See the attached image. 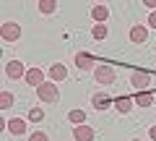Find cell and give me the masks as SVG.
Listing matches in <instances>:
<instances>
[{"label": "cell", "instance_id": "d4e9b609", "mask_svg": "<svg viewBox=\"0 0 156 141\" xmlns=\"http://www.w3.org/2000/svg\"><path fill=\"white\" fill-rule=\"evenodd\" d=\"M130 141H140V139H130Z\"/></svg>", "mask_w": 156, "mask_h": 141}, {"label": "cell", "instance_id": "277c9868", "mask_svg": "<svg viewBox=\"0 0 156 141\" xmlns=\"http://www.w3.org/2000/svg\"><path fill=\"white\" fill-rule=\"evenodd\" d=\"M26 71L29 68L23 65L21 60H8L5 63V76L8 79H26Z\"/></svg>", "mask_w": 156, "mask_h": 141}, {"label": "cell", "instance_id": "9c48e42d", "mask_svg": "<svg viewBox=\"0 0 156 141\" xmlns=\"http://www.w3.org/2000/svg\"><path fill=\"white\" fill-rule=\"evenodd\" d=\"M94 133H96V131H94V128H89L86 123L73 128V139H76V141H91V139H94Z\"/></svg>", "mask_w": 156, "mask_h": 141}, {"label": "cell", "instance_id": "6da1fadb", "mask_svg": "<svg viewBox=\"0 0 156 141\" xmlns=\"http://www.w3.org/2000/svg\"><path fill=\"white\" fill-rule=\"evenodd\" d=\"M94 79H96V84H101V86H112L115 84V68L101 63V65L94 68Z\"/></svg>", "mask_w": 156, "mask_h": 141}, {"label": "cell", "instance_id": "44dd1931", "mask_svg": "<svg viewBox=\"0 0 156 141\" xmlns=\"http://www.w3.org/2000/svg\"><path fill=\"white\" fill-rule=\"evenodd\" d=\"M29 141H50V136H47L44 131H34V133L29 136Z\"/></svg>", "mask_w": 156, "mask_h": 141}, {"label": "cell", "instance_id": "e0dca14e", "mask_svg": "<svg viewBox=\"0 0 156 141\" xmlns=\"http://www.w3.org/2000/svg\"><path fill=\"white\" fill-rule=\"evenodd\" d=\"M107 34H109L107 24H94V29H91V37L94 39H107Z\"/></svg>", "mask_w": 156, "mask_h": 141}, {"label": "cell", "instance_id": "7c38bea8", "mask_svg": "<svg viewBox=\"0 0 156 141\" xmlns=\"http://www.w3.org/2000/svg\"><path fill=\"white\" fill-rule=\"evenodd\" d=\"M50 79L55 81V84H57V81H65V79H68V68L62 65V63H55V65H50Z\"/></svg>", "mask_w": 156, "mask_h": 141}, {"label": "cell", "instance_id": "3957f363", "mask_svg": "<svg viewBox=\"0 0 156 141\" xmlns=\"http://www.w3.org/2000/svg\"><path fill=\"white\" fill-rule=\"evenodd\" d=\"M0 37H3L5 42H18V39H21V24L5 21L3 26H0Z\"/></svg>", "mask_w": 156, "mask_h": 141}, {"label": "cell", "instance_id": "603a6c76", "mask_svg": "<svg viewBox=\"0 0 156 141\" xmlns=\"http://www.w3.org/2000/svg\"><path fill=\"white\" fill-rule=\"evenodd\" d=\"M146 8H148V11L154 13V11H156V0H146Z\"/></svg>", "mask_w": 156, "mask_h": 141}, {"label": "cell", "instance_id": "5bb4252c", "mask_svg": "<svg viewBox=\"0 0 156 141\" xmlns=\"http://www.w3.org/2000/svg\"><path fill=\"white\" fill-rule=\"evenodd\" d=\"M133 102H135V99H130V97H117V99H115V107L125 115V113H130V110H133Z\"/></svg>", "mask_w": 156, "mask_h": 141}, {"label": "cell", "instance_id": "9a60e30c", "mask_svg": "<svg viewBox=\"0 0 156 141\" xmlns=\"http://www.w3.org/2000/svg\"><path fill=\"white\" fill-rule=\"evenodd\" d=\"M68 120H70L73 125H83V123H86V113L76 107V110H70V113H68Z\"/></svg>", "mask_w": 156, "mask_h": 141}, {"label": "cell", "instance_id": "8fae6325", "mask_svg": "<svg viewBox=\"0 0 156 141\" xmlns=\"http://www.w3.org/2000/svg\"><path fill=\"white\" fill-rule=\"evenodd\" d=\"M91 105H94L96 110H107V107L112 105V97L107 94V91H99V94H94V97H91Z\"/></svg>", "mask_w": 156, "mask_h": 141}, {"label": "cell", "instance_id": "8992f818", "mask_svg": "<svg viewBox=\"0 0 156 141\" xmlns=\"http://www.w3.org/2000/svg\"><path fill=\"white\" fill-rule=\"evenodd\" d=\"M146 39H148V26L146 24H135L130 29V42L133 45H146Z\"/></svg>", "mask_w": 156, "mask_h": 141}, {"label": "cell", "instance_id": "30bf717a", "mask_svg": "<svg viewBox=\"0 0 156 141\" xmlns=\"http://www.w3.org/2000/svg\"><path fill=\"white\" fill-rule=\"evenodd\" d=\"M5 128H8V133H13V136H23L26 133V120L23 118H11Z\"/></svg>", "mask_w": 156, "mask_h": 141}, {"label": "cell", "instance_id": "5b68a950", "mask_svg": "<svg viewBox=\"0 0 156 141\" xmlns=\"http://www.w3.org/2000/svg\"><path fill=\"white\" fill-rule=\"evenodd\" d=\"M130 84H133L138 91H143L146 86L151 84V71H133V76H130Z\"/></svg>", "mask_w": 156, "mask_h": 141}, {"label": "cell", "instance_id": "ac0fdd59", "mask_svg": "<svg viewBox=\"0 0 156 141\" xmlns=\"http://www.w3.org/2000/svg\"><path fill=\"white\" fill-rule=\"evenodd\" d=\"M39 11L50 16V13H55V11H57V3H55V0H42V3H39Z\"/></svg>", "mask_w": 156, "mask_h": 141}, {"label": "cell", "instance_id": "52a82bcc", "mask_svg": "<svg viewBox=\"0 0 156 141\" xmlns=\"http://www.w3.org/2000/svg\"><path fill=\"white\" fill-rule=\"evenodd\" d=\"M23 81H26L29 86H37V89H39V86L44 84V73H42V68H29Z\"/></svg>", "mask_w": 156, "mask_h": 141}, {"label": "cell", "instance_id": "4fadbf2b", "mask_svg": "<svg viewBox=\"0 0 156 141\" xmlns=\"http://www.w3.org/2000/svg\"><path fill=\"white\" fill-rule=\"evenodd\" d=\"M91 18H94L96 24H107V18H109V8H107V6H94V8H91Z\"/></svg>", "mask_w": 156, "mask_h": 141}, {"label": "cell", "instance_id": "2e32d148", "mask_svg": "<svg viewBox=\"0 0 156 141\" xmlns=\"http://www.w3.org/2000/svg\"><path fill=\"white\" fill-rule=\"evenodd\" d=\"M135 105H138V107H151V105H154V97H151L148 91H138V94H135Z\"/></svg>", "mask_w": 156, "mask_h": 141}, {"label": "cell", "instance_id": "ffe728a7", "mask_svg": "<svg viewBox=\"0 0 156 141\" xmlns=\"http://www.w3.org/2000/svg\"><path fill=\"white\" fill-rule=\"evenodd\" d=\"M13 105V94L11 91H0V110H8Z\"/></svg>", "mask_w": 156, "mask_h": 141}, {"label": "cell", "instance_id": "ba28073f", "mask_svg": "<svg viewBox=\"0 0 156 141\" xmlns=\"http://www.w3.org/2000/svg\"><path fill=\"white\" fill-rule=\"evenodd\" d=\"M76 65L81 68V71H91V68H96L94 65V55H91V52H76Z\"/></svg>", "mask_w": 156, "mask_h": 141}, {"label": "cell", "instance_id": "7a4b0ae2", "mask_svg": "<svg viewBox=\"0 0 156 141\" xmlns=\"http://www.w3.org/2000/svg\"><path fill=\"white\" fill-rule=\"evenodd\" d=\"M37 97L42 102H57V97H60V89H57L55 81H44V84L37 89Z\"/></svg>", "mask_w": 156, "mask_h": 141}, {"label": "cell", "instance_id": "cb8c5ba5", "mask_svg": "<svg viewBox=\"0 0 156 141\" xmlns=\"http://www.w3.org/2000/svg\"><path fill=\"white\" fill-rule=\"evenodd\" d=\"M148 139L156 141V125H151V128H148Z\"/></svg>", "mask_w": 156, "mask_h": 141}, {"label": "cell", "instance_id": "7402d4cb", "mask_svg": "<svg viewBox=\"0 0 156 141\" xmlns=\"http://www.w3.org/2000/svg\"><path fill=\"white\" fill-rule=\"evenodd\" d=\"M146 24H148V26H151V29H156V11H154V13H151V16H148V21H146Z\"/></svg>", "mask_w": 156, "mask_h": 141}, {"label": "cell", "instance_id": "d6986e66", "mask_svg": "<svg viewBox=\"0 0 156 141\" xmlns=\"http://www.w3.org/2000/svg\"><path fill=\"white\" fill-rule=\"evenodd\" d=\"M29 120H31V123H42V120H44V110L42 107H31L29 110Z\"/></svg>", "mask_w": 156, "mask_h": 141}]
</instances>
